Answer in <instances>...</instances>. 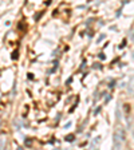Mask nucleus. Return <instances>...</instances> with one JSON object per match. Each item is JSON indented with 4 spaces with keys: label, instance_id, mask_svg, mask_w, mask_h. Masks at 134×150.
<instances>
[{
    "label": "nucleus",
    "instance_id": "1",
    "mask_svg": "<svg viewBox=\"0 0 134 150\" xmlns=\"http://www.w3.org/2000/svg\"><path fill=\"white\" fill-rule=\"evenodd\" d=\"M125 138H126V134H125V130L122 127L117 129L116 133H114V147H117L118 149L121 145H123V142H125Z\"/></svg>",
    "mask_w": 134,
    "mask_h": 150
},
{
    "label": "nucleus",
    "instance_id": "2",
    "mask_svg": "<svg viewBox=\"0 0 134 150\" xmlns=\"http://www.w3.org/2000/svg\"><path fill=\"white\" fill-rule=\"evenodd\" d=\"M128 91L129 94H133L134 93V75L129 79V83H128Z\"/></svg>",
    "mask_w": 134,
    "mask_h": 150
},
{
    "label": "nucleus",
    "instance_id": "3",
    "mask_svg": "<svg viewBox=\"0 0 134 150\" xmlns=\"http://www.w3.org/2000/svg\"><path fill=\"white\" fill-rule=\"evenodd\" d=\"M66 139L69 141V142H71V141L74 139V135H67V137H66Z\"/></svg>",
    "mask_w": 134,
    "mask_h": 150
},
{
    "label": "nucleus",
    "instance_id": "4",
    "mask_svg": "<svg viewBox=\"0 0 134 150\" xmlns=\"http://www.w3.org/2000/svg\"><path fill=\"white\" fill-rule=\"evenodd\" d=\"M70 126H71V122H69V123H66L65 127H70Z\"/></svg>",
    "mask_w": 134,
    "mask_h": 150
},
{
    "label": "nucleus",
    "instance_id": "5",
    "mask_svg": "<svg viewBox=\"0 0 134 150\" xmlns=\"http://www.w3.org/2000/svg\"><path fill=\"white\" fill-rule=\"evenodd\" d=\"M114 150H118V149H117V147H114Z\"/></svg>",
    "mask_w": 134,
    "mask_h": 150
}]
</instances>
